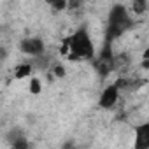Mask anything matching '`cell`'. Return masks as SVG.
<instances>
[{
    "instance_id": "obj_11",
    "label": "cell",
    "mask_w": 149,
    "mask_h": 149,
    "mask_svg": "<svg viewBox=\"0 0 149 149\" xmlns=\"http://www.w3.org/2000/svg\"><path fill=\"white\" fill-rule=\"evenodd\" d=\"M51 7H54V9H65V7H68V4L67 2H51Z\"/></svg>"
},
{
    "instance_id": "obj_13",
    "label": "cell",
    "mask_w": 149,
    "mask_h": 149,
    "mask_svg": "<svg viewBox=\"0 0 149 149\" xmlns=\"http://www.w3.org/2000/svg\"><path fill=\"white\" fill-rule=\"evenodd\" d=\"M142 58H144L146 61H149V47H146V49H144V53H142Z\"/></svg>"
},
{
    "instance_id": "obj_12",
    "label": "cell",
    "mask_w": 149,
    "mask_h": 149,
    "mask_svg": "<svg viewBox=\"0 0 149 149\" xmlns=\"http://www.w3.org/2000/svg\"><path fill=\"white\" fill-rule=\"evenodd\" d=\"M54 74H56L58 77H63V76H65V68H63L61 65H56V67H54Z\"/></svg>"
},
{
    "instance_id": "obj_1",
    "label": "cell",
    "mask_w": 149,
    "mask_h": 149,
    "mask_svg": "<svg viewBox=\"0 0 149 149\" xmlns=\"http://www.w3.org/2000/svg\"><path fill=\"white\" fill-rule=\"evenodd\" d=\"M61 53H65L74 61H84V60L93 61L97 54H95V44H93V40L90 37L88 28L79 26L72 35H68L63 40Z\"/></svg>"
},
{
    "instance_id": "obj_9",
    "label": "cell",
    "mask_w": 149,
    "mask_h": 149,
    "mask_svg": "<svg viewBox=\"0 0 149 149\" xmlns=\"http://www.w3.org/2000/svg\"><path fill=\"white\" fill-rule=\"evenodd\" d=\"M28 91H30V93H33V95H39V93L42 91V84H40V81L33 77V79L30 81V86H28Z\"/></svg>"
},
{
    "instance_id": "obj_7",
    "label": "cell",
    "mask_w": 149,
    "mask_h": 149,
    "mask_svg": "<svg viewBox=\"0 0 149 149\" xmlns=\"http://www.w3.org/2000/svg\"><path fill=\"white\" fill-rule=\"evenodd\" d=\"M7 139H9L13 149H30V142H28V139H26L19 130H13V132L9 133Z\"/></svg>"
},
{
    "instance_id": "obj_5",
    "label": "cell",
    "mask_w": 149,
    "mask_h": 149,
    "mask_svg": "<svg viewBox=\"0 0 149 149\" xmlns=\"http://www.w3.org/2000/svg\"><path fill=\"white\" fill-rule=\"evenodd\" d=\"M118 100H119V86L114 83V84H109L102 91V95L98 98V107H102V109H112L118 104Z\"/></svg>"
},
{
    "instance_id": "obj_3",
    "label": "cell",
    "mask_w": 149,
    "mask_h": 149,
    "mask_svg": "<svg viewBox=\"0 0 149 149\" xmlns=\"http://www.w3.org/2000/svg\"><path fill=\"white\" fill-rule=\"evenodd\" d=\"M93 67H95V70H97V74L100 77H107L109 74L114 70L116 56L112 53V44L111 42H104L98 56H95V60H93Z\"/></svg>"
},
{
    "instance_id": "obj_8",
    "label": "cell",
    "mask_w": 149,
    "mask_h": 149,
    "mask_svg": "<svg viewBox=\"0 0 149 149\" xmlns=\"http://www.w3.org/2000/svg\"><path fill=\"white\" fill-rule=\"evenodd\" d=\"M32 63H21V65H18L16 67V70H14V79H25V77H28L30 74H32Z\"/></svg>"
},
{
    "instance_id": "obj_4",
    "label": "cell",
    "mask_w": 149,
    "mask_h": 149,
    "mask_svg": "<svg viewBox=\"0 0 149 149\" xmlns=\"http://www.w3.org/2000/svg\"><path fill=\"white\" fill-rule=\"evenodd\" d=\"M19 49L25 54H30V56L39 58V56L44 54V42L39 37H26V39H23L19 42Z\"/></svg>"
},
{
    "instance_id": "obj_10",
    "label": "cell",
    "mask_w": 149,
    "mask_h": 149,
    "mask_svg": "<svg viewBox=\"0 0 149 149\" xmlns=\"http://www.w3.org/2000/svg\"><path fill=\"white\" fill-rule=\"evenodd\" d=\"M146 7H147V4L144 2V0H135V2H133V11H135V14H142V13L146 11Z\"/></svg>"
},
{
    "instance_id": "obj_6",
    "label": "cell",
    "mask_w": 149,
    "mask_h": 149,
    "mask_svg": "<svg viewBox=\"0 0 149 149\" xmlns=\"http://www.w3.org/2000/svg\"><path fill=\"white\" fill-rule=\"evenodd\" d=\"M133 149H149V121H146L135 128Z\"/></svg>"
},
{
    "instance_id": "obj_2",
    "label": "cell",
    "mask_w": 149,
    "mask_h": 149,
    "mask_svg": "<svg viewBox=\"0 0 149 149\" xmlns=\"http://www.w3.org/2000/svg\"><path fill=\"white\" fill-rule=\"evenodd\" d=\"M133 28V19L128 14L126 7L123 4H114L109 11L107 16V26H105V39L104 42H114L116 39H119L123 33H126L128 30Z\"/></svg>"
}]
</instances>
